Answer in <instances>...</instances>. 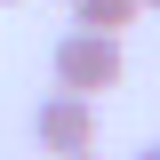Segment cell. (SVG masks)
<instances>
[{
  "instance_id": "1",
  "label": "cell",
  "mask_w": 160,
  "mask_h": 160,
  "mask_svg": "<svg viewBox=\"0 0 160 160\" xmlns=\"http://www.w3.org/2000/svg\"><path fill=\"white\" fill-rule=\"evenodd\" d=\"M48 72H56V88H72V96H104V88H120V72H128L120 32H88V24H72V32L56 40Z\"/></svg>"
},
{
  "instance_id": "2",
  "label": "cell",
  "mask_w": 160,
  "mask_h": 160,
  "mask_svg": "<svg viewBox=\"0 0 160 160\" xmlns=\"http://www.w3.org/2000/svg\"><path fill=\"white\" fill-rule=\"evenodd\" d=\"M32 136L40 152H96V96H72V88H48V96L32 104Z\"/></svg>"
},
{
  "instance_id": "3",
  "label": "cell",
  "mask_w": 160,
  "mask_h": 160,
  "mask_svg": "<svg viewBox=\"0 0 160 160\" xmlns=\"http://www.w3.org/2000/svg\"><path fill=\"white\" fill-rule=\"evenodd\" d=\"M72 24H88V32H128V24H136V0H72Z\"/></svg>"
},
{
  "instance_id": "4",
  "label": "cell",
  "mask_w": 160,
  "mask_h": 160,
  "mask_svg": "<svg viewBox=\"0 0 160 160\" xmlns=\"http://www.w3.org/2000/svg\"><path fill=\"white\" fill-rule=\"evenodd\" d=\"M136 160H160V144H144V152H136Z\"/></svg>"
},
{
  "instance_id": "6",
  "label": "cell",
  "mask_w": 160,
  "mask_h": 160,
  "mask_svg": "<svg viewBox=\"0 0 160 160\" xmlns=\"http://www.w3.org/2000/svg\"><path fill=\"white\" fill-rule=\"evenodd\" d=\"M136 8H160V0H136Z\"/></svg>"
},
{
  "instance_id": "7",
  "label": "cell",
  "mask_w": 160,
  "mask_h": 160,
  "mask_svg": "<svg viewBox=\"0 0 160 160\" xmlns=\"http://www.w3.org/2000/svg\"><path fill=\"white\" fill-rule=\"evenodd\" d=\"M0 8H8V0H0Z\"/></svg>"
},
{
  "instance_id": "5",
  "label": "cell",
  "mask_w": 160,
  "mask_h": 160,
  "mask_svg": "<svg viewBox=\"0 0 160 160\" xmlns=\"http://www.w3.org/2000/svg\"><path fill=\"white\" fill-rule=\"evenodd\" d=\"M64 160H96V152H64Z\"/></svg>"
}]
</instances>
